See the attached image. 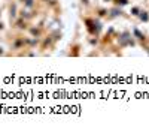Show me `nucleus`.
<instances>
[{"mask_svg": "<svg viewBox=\"0 0 149 132\" xmlns=\"http://www.w3.org/2000/svg\"><path fill=\"white\" fill-rule=\"evenodd\" d=\"M26 5H27V6H31V5H33V0H27Z\"/></svg>", "mask_w": 149, "mask_h": 132, "instance_id": "nucleus-1", "label": "nucleus"}, {"mask_svg": "<svg viewBox=\"0 0 149 132\" xmlns=\"http://www.w3.org/2000/svg\"><path fill=\"white\" fill-rule=\"evenodd\" d=\"M140 17H142V20H148V17L145 15V12H142V15H140Z\"/></svg>", "mask_w": 149, "mask_h": 132, "instance_id": "nucleus-2", "label": "nucleus"}]
</instances>
